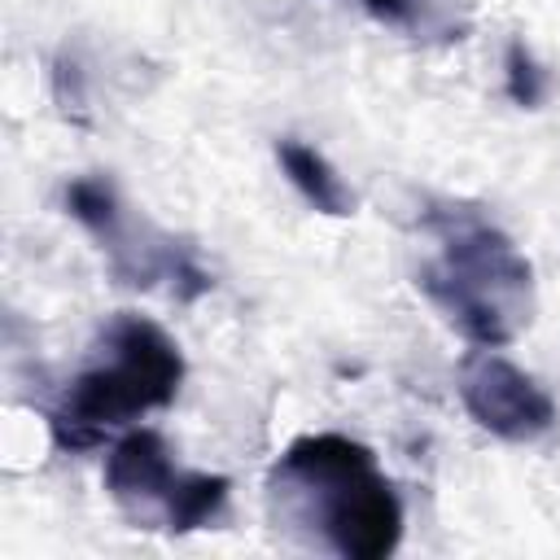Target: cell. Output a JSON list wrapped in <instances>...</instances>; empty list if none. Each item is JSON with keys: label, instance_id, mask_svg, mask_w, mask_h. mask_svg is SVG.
<instances>
[{"label": "cell", "instance_id": "5b68a950", "mask_svg": "<svg viewBox=\"0 0 560 560\" xmlns=\"http://www.w3.org/2000/svg\"><path fill=\"white\" fill-rule=\"evenodd\" d=\"M459 402L477 420V429L512 446L542 442L560 424L551 394L525 368L481 346H472V354L459 363Z\"/></svg>", "mask_w": 560, "mask_h": 560}, {"label": "cell", "instance_id": "6da1fadb", "mask_svg": "<svg viewBox=\"0 0 560 560\" xmlns=\"http://www.w3.org/2000/svg\"><path fill=\"white\" fill-rule=\"evenodd\" d=\"M267 490L280 516L319 525L324 542L346 560H381L402 538L398 490L376 472L372 451L346 433L293 438Z\"/></svg>", "mask_w": 560, "mask_h": 560}, {"label": "cell", "instance_id": "3957f363", "mask_svg": "<svg viewBox=\"0 0 560 560\" xmlns=\"http://www.w3.org/2000/svg\"><path fill=\"white\" fill-rule=\"evenodd\" d=\"M184 385L179 346L144 315H118L105 328V359L83 368L61 402L48 411V429L57 446L88 451L109 429L131 424L144 411L171 407Z\"/></svg>", "mask_w": 560, "mask_h": 560}, {"label": "cell", "instance_id": "8992f818", "mask_svg": "<svg viewBox=\"0 0 560 560\" xmlns=\"http://www.w3.org/2000/svg\"><path fill=\"white\" fill-rule=\"evenodd\" d=\"M276 162H280L284 179H289V184H293L319 214H332V219L354 214L359 197L350 192V184L337 175V166H332L319 149H311L306 140L284 136V140H276Z\"/></svg>", "mask_w": 560, "mask_h": 560}, {"label": "cell", "instance_id": "ba28073f", "mask_svg": "<svg viewBox=\"0 0 560 560\" xmlns=\"http://www.w3.org/2000/svg\"><path fill=\"white\" fill-rule=\"evenodd\" d=\"M363 9L385 26H411L420 13V0H363Z\"/></svg>", "mask_w": 560, "mask_h": 560}, {"label": "cell", "instance_id": "52a82bcc", "mask_svg": "<svg viewBox=\"0 0 560 560\" xmlns=\"http://www.w3.org/2000/svg\"><path fill=\"white\" fill-rule=\"evenodd\" d=\"M503 88H508V101L521 109H542V101L551 96V74L538 66L525 39H512L503 52Z\"/></svg>", "mask_w": 560, "mask_h": 560}, {"label": "cell", "instance_id": "277c9868", "mask_svg": "<svg viewBox=\"0 0 560 560\" xmlns=\"http://www.w3.org/2000/svg\"><path fill=\"white\" fill-rule=\"evenodd\" d=\"M105 490L136 525L192 534L223 516L232 481L219 472L175 468V455L162 433L127 429L105 459Z\"/></svg>", "mask_w": 560, "mask_h": 560}, {"label": "cell", "instance_id": "7a4b0ae2", "mask_svg": "<svg viewBox=\"0 0 560 560\" xmlns=\"http://www.w3.org/2000/svg\"><path fill=\"white\" fill-rule=\"evenodd\" d=\"M442 249L416 271L420 293L442 319L481 350H499L521 337L534 319V267L503 228L477 210H429L424 219Z\"/></svg>", "mask_w": 560, "mask_h": 560}]
</instances>
